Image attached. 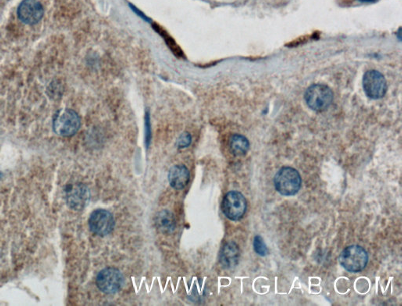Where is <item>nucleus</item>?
I'll use <instances>...</instances> for the list:
<instances>
[{"mask_svg": "<svg viewBox=\"0 0 402 306\" xmlns=\"http://www.w3.org/2000/svg\"><path fill=\"white\" fill-rule=\"evenodd\" d=\"M229 148L231 152L236 157H242L247 154L250 149V143L245 136L240 134H234L229 140Z\"/></svg>", "mask_w": 402, "mask_h": 306, "instance_id": "obj_14", "label": "nucleus"}, {"mask_svg": "<svg viewBox=\"0 0 402 306\" xmlns=\"http://www.w3.org/2000/svg\"><path fill=\"white\" fill-rule=\"evenodd\" d=\"M357 1L361 3H375L378 0H357Z\"/></svg>", "mask_w": 402, "mask_h": 306, "instance_id": "obj_19", "label": "nucleus"}, {"mask_svg": "<svg viewBox=\"0 0 402 306\" xmlns=\"http://www.w3.org/2000/svg\"><path fill=\"white\" fill-rule=\"evenodd\" d=\"M97 287L106 294H114L119 292L124 284L123 274L114 268L101 270L97 276Z\"/></svg>", "mask_w": 402, "mask_h": 306, "instance_id": "obj_7", "label": "nucleus"}, {"mask_svg": "<svg viewBox=\"0 0 402 306\" xmlns=\"http://www.w3.org/2000/svg\"><path fill=\"white\" fill-rule=\"evenodd\" d=\"M307 105L315 112H324L333 101L332 89L325 84L317 83L307 88L304 95Z\"/></svg>", "mask_w": 402, "mask_h": 306, "instance_id": "obj_4", "label": "nucleus"}, {"mask_svg": "<svg viewBox=\"0 0 402 306\" xmlns=\"http://www.w3.org/2000/svg\"><path fill=\"white\" fill-rule=\"evenodd\" d=\"M247 207L245 197L239 191L228 192L222 200V212L232 221L241 219L247 211Z\"/></svg>", "mask_w": 402, "mask_h": 306, "instance_id": "obj_6", "label": "nucleus"}, {"mask_svg": "<svg viewBox=\"0 0 402 306\" xmlns=\"http://www.w3.org/2000/svg\"><path fill=\"white\" fill-rule=\"evenodd\" d=\"M240 257V247L235 242L230 241L222 247L219 254V261L225 269H232L238 265Z\"/></svg>", "mask_w": 402, "mask_h": 306, "instance_id": "obj_11", "label": "nucleus"}, {"mask_svg": "<svg viewBox=\"0 0 402 306\" xmlns=\"http://www.w3.org/2000/svg\"><path fill=\"white\" fill-rule=\"evenodd\" d=\"M89 226L90 230L97 236H105L113 230L115 220L109 211L97 209L90 215Z\"/></svg>", "mask_w": 402, "mask_h": 306, "instance_id": "obj_8", "label": "nucleus"}, {"mask_svg": "<svg viewBox=\"0 0 402 306\" xmlns=\"http://www.w3.org/2000/svg\"><path fill=\"white\" fill-rule=\"evenodd\" d=\"M192 142V136L190 133L187 132L182 133L178 138L177 143L176 145L179 148H185V147H189Z\"/></svg>", "mask_w": 402, "mask_h": 306, "instance_id": "obj_17", "label": "nucleus"}, {"mask_svg": "<svg viewBox=\"0 0 402 306\" xmlns=\"http://www.w3.org/2000/svg\"><path fill=\"white\" fill-rule=\"evenodd\" d=\"M44 14V8L38 0H23L18 6V19L26 25L32 26L38 23Z\"/></svg>", "mask_w": 402, "mask_h": 306, "instance_id": "obj_9", "label": "nucleus"}, {"mask_svg": "<svg viewBox=\"0 0 402 306\" xmlns=\"http://www.w3.org/2000/svg\"><path fill=\"white\" fill-rule=\"evenodd\" d=\"M364 93L371 99H381L387 92V82L384 76L377 70H369L363 77Z\"/></svg>", "mask_w": 402, "mask_h": 306, "instance_id": "obj_5", "label": "nucleus"}, {"mask_svg": "<svg viewBox=\"0 0 402 306\" xmlns=\"http://www.w3.org/2000/svg\"><path fill=\"white\" fill-rule=\"evenodd\" d=\"M253 246H254V251L256 252L258 255L265 257L269 254V249L267 247L266 244L261 236H256L254 237Z\"/></svg>", "mask_w": 402, "mask_h": 306, "instance_id": "obj_15", "label": "nucleus"}, {"mask_svg": "<svg viewBox=\"0 0 402 306\" xmlns=\"http://www.w3.org/2000/svg\"><path fill=\"white\" fill-rule=\"evenodd\" d=\"M80 117L76 111L68 108L58 111L53 119L54 133L64 137L74 136L80 129Z\"/></svg>", "mask_w": 402, "mask_h": 306, "instance_id": "obj_2", "label": "nucleus"}, {"mask_svg": "<svg viewBox=\"0 0 402 306\" xmlns=\"http://www.w3.org/2000/svg\"><path fill=\"white\" fill-rule=\"evenodd\" d=\"M341 266L353 273L360 272L368 265V254L358 245H351L345 248L339 258Z\"/></svg>", "mask_w": 402, "mask_h": 306, "instance_id": "obj_3", "label": "nucleus"}, {"mask_svg": "<svg viewBox=\"0 0 402 306\" xmlns=\"http://www.w3.org/2000/svg\"><path fill=\"white\" fill-rule=\"evenodd\" d=\"M274 187L280 194L293 196L301 188L300 174L292 167H283L278 170L274 179Z\"/></svg>", "mask_w": 402, "mask_h": 306, "instance_id": "obj_1", "label": "nucleus"}, {"mask_svg": "<svg viewBox=\"0 0 402 306\" xmlns=\"http://www.w3.org/2000/svg\"><path fill=\"white\" fill-rule=\"evenodd\" d=\"M190 171L183 165H176L170 169L168 180L172 187L175 190H182L190 182Z\"/></svg>", "mask_w": 402, "mask_h": 306, "instance_id": "obj_12", "label": "nucleus"}, {"mask_svg": "<svg viewBox=\"0 0 402 306\" xmlns=\"http://www.w3.org/2000/svg\"><path fill=\"white\" fill-rule=\"evenodd\" d=\"M65 197L67 204L71 209L74 211H81L90 201V190L83 183L70 185L66 189Z\"/></svg>", "mask_w": 402, "mask_h": 306, "instance_id": "obj_10", "label": "nucleus"}, {"mask_svg": "<svg viewBox=\"0 0 402 306\" xmlns=\"http://www.w3.org/2000/svg\"><path fill=\"white\" fill-rule=\"evenodd\" d=\"M156 30L159 33L160 35H161V36L164 37V40H165V42L168 44V47L172 49V51H173L175 54H177V55L180 57L181 55H182V51H181L179 46L175 44V42L174 41V39H172V37L168 36V33L161 29V26H158V29H156Z\"/></svg>", "mask_w": 402, "mask_h": 306, "instance_id": "obj_16", "label": "nucleus"}, {"mask_svg": "<svg viewBox=\"0 0 402 306\" xmlns=\"http://www.w3.org/2000/svg\"><path fill=\"white\" fill-rule=\"evenodd\" d=\"M155 224L157 229L164 234H171L176 227L175 217L170 211H160L155 217Z\"/></svg>", "mask_w": 402, "mask_h": 306, "instance_id": "obj_13", "label": "nucleus"}, {"mask_svg": "<svg viewBox=\"0 0 402 306\" xmlns=\"http://www.w3.org/2000/svg\"><path fill=\"white\" fill-rule=\"evenodd\" d=\"M130 8H131V9L133 10V12H135V13L137 14V15H139V16L141 17L142 19H144V20H146V22H148L149 21L148 18H147V17H146V15H145L144 14H143L141 11H139V10L138 9V8H136V7H135V6L132 5V4H130Z\"/></svg>", "mask_w": 402, "mask_h": 306, "instance_id": "obj_18", "label": "nucleus"}]
</instances>
